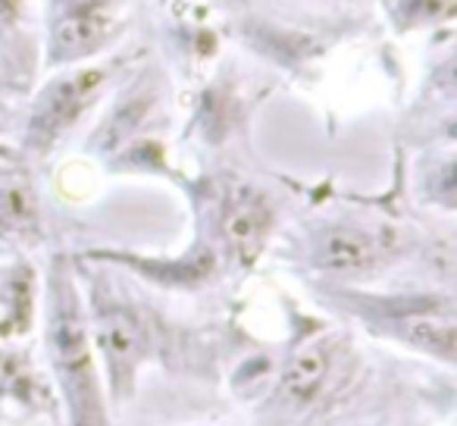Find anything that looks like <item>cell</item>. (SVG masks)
I'll return each instance as SVG.
<instances>
[{"mask_svg":"<svg viewBox=\"0 0 457 426\" xmlns=\"http://www.w3.org/2000/svg\"><path fill=\"white\" fill-rule=\"evenodd\" d=\"M104 82H107V70H76L47 85L29 122V145L38 151L51 147L95 104Z\"/></svg>","mask_w":457,"mask_h":426,"instance_id":"obj_3","label":"cell"},{"mask_svg":"<svg viewBox=\"0 0 457 426\" xmlns=\"http://www.w3.org/2000/svg\"><path fill=\"white\" fill-rule=\"evenodd\" d=\"M220 226L232 255L242 263H254L270 236V226H273V210L261 191L236 185V188H228L226 201H222Z\"/></svg>","mask_w":457,"mask_h":426,"instance_id":"obj_5","label":"cell"},{"mask_svg":"<svg viewBox=\"0 0 457 426\" xmlns=\"http://www.w3.org/2000/svg\"><path fill=\"white\" fill-rule=\"evenodd\" d=\"M332 370V348L326 342H313L301 348L298 355L288 361L286 373H282V392L292 401H313L323 388L326 376Z\"/></svg>","mask_w":457,"mask_h":426,"instance_id":"obj_8","label":"cell"},{"mask_svg":"<svg viewBox=\"0 0 457 426\" xmlns=\"http://www.w3.org/2000/svg\"><path fill=\"white\" fill-rule=\"evenodd\" d=\"M26 35V0H0V38L16 45Z\"/></svg>","mask_w":457,"mask_h":426,"instance_id":"obj_10","label":"cell"},{"mask_svg":"<svg viewBox=\"0 0 457 426\" xmlns=\"http://www.w3.org/2000/svg\"><path fill=\"white\" fill-rule=\"evenodd\" d=\"M317 263L332 273H367L379 263V242L363 230L338 226L317 242Z\"/></svg>","mask_w":457,"mask_h":426,"instance_id":"obj_6","label":"cell"},{"mask_svg":"<svg viewBox=\"0 0 457 426\" xmlns=\"http://www.w3.org/2000/svg\"><path fill=\"white\" fill-rule=\"evenodd\" d=\"M113 26L110 0H54L51 63H76L101 51Z\"/></svg>","mask_w":457,"mask_h":426,"instance_id":"obj_4","label":"cell"},{"mask_svg":"<svg viewBox=\"0 0 457 426\" xmlns=\"http://www.w3.org/2000/svg\"><path fill=\"white\" fill-rule=\"evenodd\" d=\"M395 16L401 26H426V22H442L454 16V0H398Z\"/></svg>","mask_w":457,"mask_h":426,"instance_id":"obj_9","label":"cell"},{"mask_svg":"<svg viewBox=\"0 0 457 426\" xmlns=\"http://www.w3.org/2000/svg\"><path fill=\"white\" fill-rule=\"evenodd\" d=\"M398 332L417 348L445 357V361H454V313L448 305H445V311L417 307V311L398 313Z\"/></svg>","mask_w":457,"mask_h":426,"instance_id":"obj_7","label":"cell"},{"mask_svg":"<svg viewBox=\"0 0 457 426\" xmlns=\"http://www.w3.org/2000/svg\"><path fill=\"white\" fill-rule=\"evenodd\" d=\"M47 336H51L54 367H57L60 382H63V392L66 401H70L76 426H104V401L101 388H97L95 361H91L82 305H79L76 286L66 276V270L54 273Z\"/></svg>","mask_w":457,"mask_h":426,"instance_id":"obj_1","label":"cell"},{"mask_svg":"<svg viewBox=\"0 0 457 426\" xmlns=\"http://www.w3.org/2000/svg\"><path fill=\"white\" fill-rule=\"evenodd\" d=\"M95 336L107 357L110 382H113L116 398H126L132 392L135 370L147 351V330L145 320L135 313V307L122 305L116 298L97 295L95 305Z\"/></svg>","mask_w":457,"mask_h":426,"instance_id":"obj_2","label":"cell"}]
</instances>
